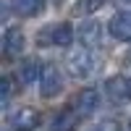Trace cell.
I'll list each match as a JSON object with an SVG mask.
<instances>
[{"label": "cell", "instance_id": "1", "mask_svg": "<svg viewBox=\"0 0 131 131\" xmlns=\"http://www.w3.org/2000/svg\"><path fill=\"white\" fill-rule=\"evenodd\" d=\"M37 42H39V45H52V47H68L73 42V26L68 24V21L55 24V26H50L45 31H39Z\"/></svg>", "mask_w": 131, "mask_h": 131}, {"label": "cell", "instance_id": "2", "mask_svg": "<svg viewBox=\"0 0 131 131\" xmlns=\"http://www.w3.org/2000/svg\"><path fill=\"white\" fill-rule=\"evenodd\" d=\"M39 92L42 97H58L63 92V73L58 66H45L42 79H39Z\"/></svg>", "mask_w": 131, "mask_h": 131}, {"label": "cell", "instance_id": "3", "mask_svg": "<svg viewBox=\"0 0 131 131\" xmlns=\"http://www.w3.org/2000/svg\"><path fill=\"white\" fill-rule=\"evenodd\" d=\"M68 71L73 76H79V79H84V76H89L94 71V55L89 52V47H81V50H76L71 52V58H68Z\"/></svg>", "mask_w": 131, "mask_h": 131}, {"label": "cell", "instance_id": "4", "mask_svg": "<svg viewBox=\"0 0 131 131\" xmlns=\"http://www.w3.org/2000/svg\"><path fill=\"white\" fill-rule=\"evenodd\" d=\"M10 126H13V131H34L39 126V113L34 107H21V110L13 113Z\"/></svg>", "mask_w": 131, "mask_h": 131}, {"label": "cell", "instance_id": "5", "mask_svg": "<svg viewBox=\"0 0 131 131\" xmlns=\"http://www.w3.org/2000/svg\"><path fill=\"white\" fill-rule=\"evenodd\" d=\"M110 34L121 42H131V10H121L110 18Z\"/></svg>", "mask_w": 131, "mask_h": 131}, {"label": "cell", "instance_id": "6", "mask_svg": "<svg viewBox=\"0 0 131 131\" xmlns=\"http://www.w3.org/2000/svg\"><path fill=\"white\" fill-rule=\"evenodd\" d=\"M73 107H76V113H79L81 118H84V115H92L97 107H100V92H97V89H84V92H79V94H76Z\"/></svg>", "mask_w": 131, "mask_h": 131}, {"label": "cell", "instance_id": "7", "mask_svg": "<svg viewBox=\"0 0 131 131\" xmlns=\"http://www.w3.org/2000/svg\"><path fill=\"white\" fill-rule=\"evenodd\" d=\"M79 39H81V47H97L102 39V26L97 21H84L79 26Z\"/></svg>", "mask_w": 131, "mask_h": 131}, {"label": "cell", "instance_id": "8", "mask_svg": "<svg viewBox=\"0 0 131 131\" xmlns=\"http://www.w3.org/2000/svg\"><path fill=\"white\" fill-rule=\"evenodd\" d=\"M79 113H76V107H66L55 115V121H52V131H76L79 126Z\"/></svg>", "mask_w": 131, "mask_h": 131}, {"label": "cell", "instance_id": "9", "mask_svg": "<svg viewBox=\"0 0 131 131\" xmlns=\"http://www.w3.org/2000/svg\"><path fill=\"white\" fill-rule=\"evenodd\" d=\"M24 34H21V29H16V26H10V29H5V37H3V47H5V55H21V50H24Z\"/></svg>", "mask_w": 131, "mask_h": 131}, {"label": "cell", "instance_id": "10", "mask_svg": "<svg viewBox=\"0 0 131 131\" xmlns=\"http://www.w3.org/2000/svg\"><path fill=\"white\" fill-rule=\"evenodd\" d=\"M42 71H45V68H42L37 60H26V63L18 68V84H21V86L34 84L37 79H42Z\"/></svg>", "mask_w": 131, "mask_h": 131}, {"label": "cell", "instance_id": "11", "mask_svg": "<svg viewBox=\"0 0 131 131\" xmlns=\"http://www.w3.org/2000/svg\"><path fill=\"white\" fill-rule=\"evenodd\" d=\"M105 89H107V94H110L115 102L131 100V84H128V79H110L105 84Z\"/></svg>", "mask_w": 131, "mask_h": 131}, {"label": "cell", "instance_id": "12", "mask_svg": "<svg viewBox=\"0 0 131 131\" xmlns=\"http://www.w3.org/2000/svg\"><path fill=\"white\" fill-rule=\"evenodd\" d=\"M42 8V0H13V10L18 16H34L39 13Z\"/></svg>", "mask_w": 131, "mask_h": 131}, {"label": "cell", "instance_id": "13", "mask_svg": "<svg viewBox=\"0 0 131 131\" xmlns=\"http://www.w3.org/2000/svg\"><path fill=\"white\" fill-rule=\"evenodd\" d=\"M102 5V0H79V3H76V13H92V10H97Z\"/></svg>", "mask_w": 131, "mask_h": 131}, {"label": "cell", "instance_id": "14", "mask_svg": "<svg viewBox=\"0 0 131 131\" xmlns=\"http://www.w3.org/2000/svg\"><path fill=\"white\" fill-rule=\"evenodd\" d=\"M10 89H13V84H10V79L5 76L3 79V94H0V102L3 105H8V100H10Z\"/></svg>", "mask_w": 131, "mask_h": 131}, {"label": "cell", "instance_id": "15", "mask_svg": "<svg viewBox=\"0 0 131 131\" xmlns=\"http://www.w3.org/2000/svg\"><path fill=\"white\" fill-rule=\"evenodd\" d=\"M128 84H131V76H128Z\"/></svg>", "mask_w": 131, "mask_h": 131}, {"label": "cell", "instance_id": "16", "mask_svg": "<svg viewBox=\"0 0 131 131\" xmlns=\"http://www.w3.org/2000/svg\"><path fill=\"white\" fill-rule=\"evenodd\" d=\"M128 131H131V123H128Z\"/></svg>", "mask_w": 131, "mask_h": 131}, {"label": "cell", "instance_id": "17", "mask_svg": "<svg viewBox=\"0 0 131 131\" xmlns=\"http://www.w3.org/2000/svg\"><path fill=\"white\" fill-rule=\"evenodd\" d=\"M126 3H131V0H126Z\"/></svg>", "mask_w": 131, "mask_h": 131}]
</instances>
